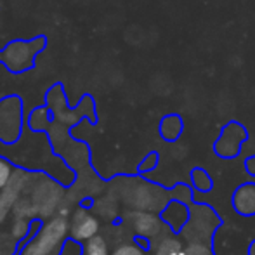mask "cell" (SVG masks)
Listing matches in <instances>:
<instances>
[{
    "instance_id": "6da1fadb",
    "label": "cell",
    "mask_w": 255,
    "mask_h": 255,
    "mask_svg": "<svg viewBox=\"0 0 255 255\" xmlns=\"http://www.w3.org/2000/svg\"><path fill=\"white\" fill-rule=\"evenodd\" d=\"M70 226L63 217H56L49 222L33 221L30 228V240L17 255H61L70 238Z\"/></svg>"
},
{
    "instance_id": "7a4b0ae2",
    "label": "cell",
    "mask_w": 255,
    "mask_h": 255,
    "mask_svg": "<svg viewBox=\"0 0 255 255\" xmlns=\"http://www.w3.org/2000/svg\"><path fill=\"white\" fill-rule=\"evenodd\" d=\"M21 135V101L7 98L0 103V141L14 144Z\"/></svg>"
},
{
    "instance_id": "3957f363",
    "label": "cell",
    "mask_w": 255,
    "mask_h": 255,
    "mask_svg": "<svg viewBox=\"0 0 255 255\" xmlns=\"http://www.w3.org/2000/svg\"><path fill=\"white\" fill-rule=\"evenodd\" d=\"M247 137H249V132L240 122H229L215 141L214 149L221 158H235L242 151V146Z\"/></svg>"
},
{
    "instance_id": "277c9868",
    "label": "cell",
    "mask_w": 255,
    "mask_h": 255,
    "mask_svg": "<svg viewBox=\"0 0 255 255\" xmlns=\"http://www.w3.org/2000/svg\"><path fill=\"white\" fill-rule=\"evenodd\" d=\"M99 231V222L94 215H91L87 210L80 208L73 215V221L70 224V240L77 243H87L89 240L96 238Z\"/></svg>"
},
{
    "instance_id": "5b68a950",
    "label": "cell",
    "mask_w": 255,
    "mask_h": 255,
    "mask_svg": "<svg viewBox=\"0 0 255 255\" xmlns=\"http://www.w3.org/2000/svg\"><path fill=\"white\" fill-rule=\"evenodd\" d=\"M233 207L240 215H245V217L255 215V184L247 182L240 186L233 196Z\"/></svg>"
},
{
    "instance_id": "8992f818",
    "label": "cell",
    "mask_w": 255,
    "mask_h": 255,
    "mask_svg": "<svg viewBox=\"0 0 255 255\" xmlns=\"http://www.w3.org/2000/svg\"><path fill=\"white\" fill-rule=\"evenodd\" d=\"M161 219H163L174 231H179V229L184 228L186 222H188L189 208L181 202H170L165 207L163 214H161Z\"/></svg>"
},
{
    "instance_id": "52a82bcc",
    "label": "cell",
    "mask_w": 255,
    "mask_h": 255,
    "mask_svg": "<svg viewBox=\"0 0 255 255\" xmlns=\"http://www.w3.org/2000/svg\"><path fill=\"white\" fill-rule=\"evenodd\" d=\"M182 130H184V122L182 117L177 113L167 115V117L161 118L160 122V135L165 141H177L181 137Z\"/></svg>"
},
{
    "instance_id": "ba28073f",
    "label": "cell",
    "mask_w": 255,
    "mask_h": 255,
    "mask_svg": "<svg viewBox=\"0 0 255 255\" xmlns=\"http://www.w3.org/2000/svg\"><path fill=\"white\" fill-rule=\"evenodd\" d=\"M135 231L141 236H146V238L154 236L160 231V221L151 214H139L137 221H135Z\"/></svg>"
},
{
    "instance_id": "9c48e42d",
    "label": "cell",
    "mask_w": 255,
    "mask_h": 255,
    "mask_svg": "<svg viewBox=\"0 0 255 255\" xmlns=\"http://www.w3.org/2000/svg\"><path fill=\"white\" fill-rule=\"evenodd\" d=\"M184 252V247L179 240L175 238H165L163 242L158 245L154 255H182Z\"/></svg>"
},
{
    "instance_id": "30bf717a",
    "label": "cell",
    "mask_w": 255,
    "mask_h": 255,
    "mask_svg": "<svg viewBox=\"0 0 255 255\" xmlns=\"http://www.w3.org/2000/svg\"><path fill=\"white\" fill-rule=\"evenodd\" d=\"M82 255H108V245L101 236L89 240L87 243H84V254Z\"/></svg>"
},
{
    "instance_id": "8fae6325",
    "label": "cell",
    "mask_w": 255,
    "mask_h": 255,
    "mask_svg": "<svg viewBox=\"0 0 255 255\" xmlns=\"http://www.w3.org/2000/svg\"><path fill=\"white\" fill-rule=\"evenodd\" d=\"M191 179H193V184H195V188L198 189V191H208V189L212 188L210 175H208L207 170H203V168L196 167L191 174Z\"/></svg>"
},
{
    "instance_id": "7c38bea8",
    "label": "cell",
    "mask_w": 255,
    "mask_h": 255,
    "mask_svg": "<svg viewBox=\"0 0 255 255\" xmlns=\"http://www.w3.org/2000/svg\"><path fill=\"white\" fill-rule=\"evenodd\" d=\"M12 172H14V165L7 158L0 156V189L9 184L10 177H12Z\"/></svg>"
},
{
    "instance_id": "4fadbf2b",
    "label": "cell",
    "mask_w": 255,
    "mask_h": 255,
    "mask_svg": "<svg viewBox=\"0 0 255 255\" xmlns=\"http://www.w3.org/2000/svg\"><path fill=\"white\" fill-rule=\"evenodd\" d=\"M111 255H146V252L141 249V247L135 245V243H127V245L118 247Z\"/></svg>"
},
{
    "instance_id": "5bb4252c",
    "label": "cell",
    "mask_w": 255,
    "mask_h": 255,
    "mask_svg": "<svg viewBox=\"0 0 255 255\" xmlns=\"http://www.w3.org/2000/svg\"><path fill=\"white\" fill-rule=\"evenodd\" d=\"M158 160H160V154L158 153H149L148 156L142 160V163L139 165V172L144 174V172H149V170H154L158 165Z\"/></svg>"
},
{
    "instance_id": "9a60e30c",
    "label": "cell",
    "mask_w": 255,
    "mask_h": 255,
    "mask_svg": "<svg viewBox=\"0 0 255 255\" xmlns=\"http://www.w3.org/2000/svg\"><path fill=\"white\" fill-rule=\"evenodd\" d=\"M182 255H212V252L203 243H191L189 247H186Z\"/></svg>"
},
{
    "instance_id": "2e32d148",
    "label": "cell",
    "mask_w": 255,
    "mask_h": 255,
    "mask_svg": "<svg viewBox=\"0 0 255 255\" xmlns=\"http://www.w3.org/2000/svg\"><path fill=\"white\" fill-rule=\"evenodd\" d=\"M247 167H249V170L252 172V174H255V156L247 161Z\"/></svg>"
}]
</instances>
